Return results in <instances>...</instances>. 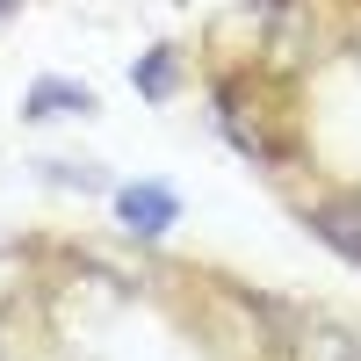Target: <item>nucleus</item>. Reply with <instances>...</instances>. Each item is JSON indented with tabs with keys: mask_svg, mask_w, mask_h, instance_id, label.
<instances>
[{
	"mask_svg": "<svg viewBox=\"0 0 361 361\" xmlns=\"http://www.w3.org/2000/svg\"><path fill=\"white\" fill-rule=\"evenodd\" d=\"M116 217H123V231H137V238H159L180 217V202H173V188H159V180H137V188L116 195Z\"/></svg>",
	"mask_w": 361,
	"mask_h": 361,
	"instance_id": "obj_1",
	"label": "nucleus"
},
{
	"mask_svg": "<svg viewBox=\"0 0 361 361\" xmlns=\"http://www.w3.org/2000/svg\"><path fill=\"white\" fill-rule=\"evenodd\" d=\"M87 116V109H94V94H87V87H73V80H37V87H29V94H22V116H37V123H44V116Z\"/></svg>",
	"mask_w": 361,
	"mask_h": 361,
	"instance_id": "obj_2",
	"label": "nucleus"
},
{
	"mask_svg": "<svg viewBox=\"0 0 361 361\" xmlns=\"http://www.w3.org/2000/svg\"><path fill=\"white\" fill-rule=\"evenodd\" d=\"M296 361H361V340H347V333H304V340H296Z\"/></svg>",
	"mask_w": 361,
	"mask_h": 361,
	"instance_id": "obj_3",
	"label": "nucleus"
},
{
	"mask_svg": "<svg viewBox=\"0 0 361 361\" xmlns=\"http://www.w3.org/2000/svg\"><path fill=\"white\" fill-rule=\"evenodd\" d=\"M311 224H318L325 246H340L347 260H361V231H354V217H333V209H325V217H311Z\"/></svg>",
	"mask_w": 361,
	"mask_h": 361,
	"instance_id": "obj_4",
	"label": "nucleus"
},
{
	"mask_svg": "<svg viewBox=\"0 0 361 361\" xmlns=\"http://www.w3.org/2000/svg\"><path fill=\"white\" fill-rule=\"evenodd\" d=\"M137 87H145V94H166V87H173V58H166V51H152V58L137 66Z\"/></svg>",
	"mask_w": 361,
	"mask_h": 361,
	"instance_id": "obj_5",
	"label": "nucleus"
},
{
	"mask_svg": "<svg viewBox=\"0 0 361 361\" xmlns=\"http://www.w3.org/2000/svg\"><path fill=\"white\" fill-rule=\"evenodd\" d=\"M15 8H22V0H0V15H15Z\"/></svg>",
	"mask_w": 361,
	"mask_h": 361,
	"instance_id": "obj_6",
	"label": "nucleus"
}]
</instances>
